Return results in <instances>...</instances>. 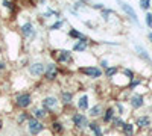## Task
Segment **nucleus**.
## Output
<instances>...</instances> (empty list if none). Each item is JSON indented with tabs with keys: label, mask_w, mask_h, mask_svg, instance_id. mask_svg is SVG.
<instances>
[{
	"label": "nucleus",
	"mask_w": 152,
	"mask_h": 136,
	"mask_svg": "<svg viewBox=\"0 0 152 136\" xmlns=\"http://www.w3.org/2000/svg\"><path fill=\"white\" fill-rule=\"evenodd\" d=\"M79 71L82 74H85V76H88V77H93V79L102 76V71H100L97 67H85V68H81Z\"/></svg>",
	"instance_id": "nucleus-1"
},
{
	"label": "nucleus",
	"mask_w": 152,
	"mask_h": 136,
	"mask_svg": "<svg viewBox=\"0 0 152 136\" xmlns=\"http://www.w3.org/2000/svg\"><path fill=\"white\" fill-rule=\"evenodd\" d=\"M44 73H46V79L47 80H53L58 76V68H56L55 64H49V65H46Z\"/></svg>",
	"instance_id": "nucleus-2"
},
{
	"label": "nucleus",
	"mask_w": 152,
	"mask_h": 136,
	"mask_svg": "<svg viewBox=\"0 0 152 136\" xmlns=\"http://www.w3.org/2000/svg\"><path fill=\"white\" fill-rule=\"evenodd\" d=\"M43 130V124L38 119H35V118H32V119H29V132L32 133V135H37V133H40Z\"/></svg>",
	"instance_id": "nucleus-3"
},
{
	"label": "nucleus",
	"mask_w": 152,
	"mask_h": 136,
	"mask_svg": "<svg viewBox=\"0 0 152 136\" xmlns=\"http://www.w3.org/2000/svg\"><path fill=\"white\" fill-rule=\"evenodd\" d=\"M119 5H120V8H122V9L126 12V14H128V15H129V17H131L134 21H135V23H138V18H137L135 11H134V9H132L128 3H125V2H122V0H119Z\"/></svg>",
	"instance_id": "nucleus-4"
},
{
	"label": "nucleus",
	"mask_w": 152,
	"mask_h": 136,
	"mask_svg": "<svg viewBox=\"0 0 152 136\" xmlns=\"http://www.w3.org/2000/svg\"><path fill=\"white\" fill-rule=\"evenodd\" d=\"M31 101H32V98H31L29 94H21V95L17 97V104L20 107H28L31 104Z\"/></svg>",
	"instance_id": "nucleus-5"
},
{
	"label": "nucleus",
	"mask_w": 152,
	"mask_h": 136,
	"mask_svg": "<svg viewBox=\"0 0 152 136\" xmlns=\"http://www.w3.org/2000/svg\"><path fill=\"white\" fill-rule=\"evenodd\" d=\"M44 70L46 67L43 64H34L29 67V73L34 74V76H41V74H44Z\"/></svg>",
	"instance_id": "nucleus-6"
},
{
	"label": "nucleus",
	"mask_w": 152,
	"mask_h": 136,
	"mask_svg": "<svg viewBox=\"0 0 152 136\" xmlns=\"http://www.w3.org/2000/svg\"><path fill=\"white\" fill-rule=\"evenodd\" d=\"M43 106L46 109H55L58 106V100L55 97H46L44 100H43Z\"/></svg>",
	"instance_id": "nucleus-7"
},
{
	"label": "nucleus",
	"mask_w": 152,
	"mask_h": 136,
	"mask_svg": "<svg viewBox=\"0 0 152 136\" xmlns=\"http://www.w3.org/2000/svg\"><path fill=\"white\" fill-rule=\"evenodd\" d=\"M21 33L24 36H34L35 35V30H34V26L31 23H26V24H23L21 26Z\"/></svg>",
	"instance_id": "nucleus-8"
},
{
	"label": "nucleus",
	"mask_w": 152,
	"mask_h": 136,
	"mask_svg": "<svg viewBox=\"0 0 152 136\" xmlns=\"http://www.w3.org/2000/svg\"><path fill=\"white\" fill-rule=\"evenodd\" d=\"M73 122L78 127H84V126H87V118L82 115V114H76L75 117H73Z\"/></svg>",
	"instance_id": "nucleus-9"
},
{
	"label": "nucleus",
	"mask_w": 152,
	"mask_h": 136,
	"mask_svg": "<svg viewBox=\"0 0 152 136\" xmlns=\"http://www.w3.org/2000/svg\"><path fill=\"white\" fill-rule=\"evenodd\" d=\"M131 106L135 107V109L142 107V106H143V97H140V95H134V97L131 98Z\"/></svg>",
	"instance_id": "nucleus-10"
},
{
	"label": "nucleus",
	"mask_w": 152,
	"mask_h": 136,
	"mask_svg": "<svg viewBox=\"0 0 152 136\" xmlns=\"http://www.w3.org/2000/svg\"><path fill=\"white\" fill-rule=\"evenodd\" d=\"M78 107H79L81 110H85V109L88 107V97H87V95H82V97L79 98V103H78Z\"/></svg>",
	"instance_id": "nucleus-11"
},
{
	"label": "nucleus",
	"mask_w": 152,
	"mask_h": 136,
	"mask_svg": "<svg viewBox=\"0 0 152 136\" xmlns=\"http://www.w3.org/2000/svg\"><path fill=\"white\" fill-rule=\"evenodd\" d=\"M73 50L75 52H84V50H87V41H79V42H76L75 44V47H73Z\"/></svg>",
	"instance_id": "nucleus-12"
},
{
	"label": "nucleus",
	"mask_w": 152,
	"mask_h": 136,
	"mask_svg": "<svg viewBox=\"0 0 152 136\" xmlns=\"http://www.w3.org/2000/svg\"><path fill=\"white\" fill-rule=\"evenodd\" d=\"M72 56H70V52H59V56H58V60L59 62H67V60H70Z\"/></svg>",
	"instance_id": "nucleus-13"
},
{
	"label": "nucleus",
	"mask_w": 152,
	"mask_h": 136,
	"mask_svg": "<svg viewBox=\"0 0 152 136\" xmlns=\"http://www.w3.org/2000/svg\"><path fill=\"white\" fill-rule=\"evenodd\" d=\"M137 126L138 127H146V126H149V118L148 117H140L137 119Z\"/></svg>",
	"instance_id": "nucleus-14"
},
{
	"label": "nucleus",
	"mask_w": 152,
	"mask_h": 136,
	"mask_svg": "<svg viewBox=\"0 0 152 136\" xmlns=\"http://www.w3.org/2000/svg\"><path fill=\"white\" fill-rule=\"evenodd\" d=\"M62 103L64 104L72 103V92H62Z\"/></svg>",
	"instance_id": "nucleus-15"
},
{
	"label": "nucleus",
	"mask_w": 152,
	"mask_h": 136,
	"mask_svg": "<svg viewBox=\"0 0 152 136\" xmlns=\"http://www.w3.org/2000/svg\"><path fill=\"white\" fill-rule=\"evenodd\" d=\"M116 73H117V68H116V67H108V68H105V74H107V77H113Z\"/></svg>",
	"instance_id": "nucleus-16"
},
{
	"label": "nucleus",
	"mask_w": 152,
	"mask_h": 136,
	"mask_svg": "<svg viewBox=\"0 0 152 136\" xmlns=\"http://www.w3.org/2000/svg\"><path fill=\"white\" fill-rule=\"evenodd\" d=\"M123 132H125L126 136H131L132 132H134V127H132L131 124H123Z\"/></svg>",
	"instance_id": "nucleus-17"
},
{
	"label": "nucleus",
	"mask_w": 152,
	"mask_h": 136,
	"mask_svg": "<svg viewBox=\"0 0 152 136\" xmlns=\"http://www.w3.org/2000/svg\"><path fill=\"white\" fill-rule=\"evenodd\" d=\"M90 127H91V130L96 133V136H102V132H100V129H99L97 124H94V122H93V124H90Z\"/></svg>",
	"instance_id": "nucleus-18"
},
{
	"label": "nucleus",
	"mask_w": 152,
	"mask_h": 136,
	"mask_svg": "<svg viewBox=\"0 0 152 136\" xmlns=\"http://www.w3.org/2000/svg\"><path fill=\"white\" fill-rule=\"evenodd\" d=\"M34 115H35L37 118H44V117H46V110H43V109H37L35 112H34Z\"/></svg>",
	"instance_id": "nucleus-19"
},
{
	"label": "nucleus",
	"mask_w": 152,
	"mask_h": 136,
	"mask_svg": "<svg viewBox=\"0 0 152 136\" xmlns=\"http://www.w3.org/2000/svg\"><path fill=\"white\" fill-rule=\"evenodd\" d=\"M149 6H151V0H140V8L142 9H149Z\"/></svg>",
	"instance_id": "nucleus-20"
},
{
	"label": "nucleus",
	"mask_w": 152,
	"mask_h": 136,
	"mask_svg": "<svg viewBox=\"0 0 152 136\" xmlns=\"http://www.w3.org/2000/svg\"><path fill=\"white\" fill-rule=\"evenodd\" d=\"M90 114H91L93 117H97V115H100V106H94V107L90 110Z\"/></svg>",
	"instance_id": "nucleus-21"
},
{
	"label": "nucleus",
	"mask_w": 152,
	"mask_h": 136,
	"mask_svg": "<svg viewBox=\"0 0 152 136\" xmlns=\"http://www.w3.org/2000/svg\"><path fill=\"white\" fill-rule=\"evenodd\" d=\"M113 112H114L113 109H108L107 112H105V115H104V119H105V121H110V119L113 118Z\"/></svg>",
	"instance_id": "nucleus-22"
},
{
	"label": "nucleus",
	"mask_w": 152,
	"mask_h": 136,
	"mask_svg": "<svg viewBox=\"0 0 152 136\" xmlns=\"http://www.w3.org/2000/svg\"><path fill=\"white\" fill-rule=\"evenodd\" d=\"M61 26H62V21H58V23L53 24V26H50V30H58Z\"/></svg>",
	"instance_id": "nucleus-23"
},
{
	"label": "nucleus",
	"mask_w": 152,
	"mask_h": 136,
	"mask_svg": "<svg viewBox=\"0 0 152 136\" xmlns=\"http://www.w3.org/2000/svg\"><path fill=\"white\" fill-rule=\"evenodd\" d=\"M146 24L149 27H152V14H148L146 15Z\"/></svg>",
	"instance_id": "nucleus-24"
},
{
	"label": "nucleus",
	"mask_w": 152,
	"mask_h": 136,
	"mask_svg": "<svg viewBox=\"0 0 152 136\" xmlns=\"http://www.w3.org/2000/svg\"><path fill=\"white\" fill-rule=\"evenodd\" d=\"M3 6H5V8H8V9H12V3H11V2H8V0H3Z\"/></svg>",
	"instance_id": "nucleus-25"
},
{
	"label": "nucleus",
	"mask_w": 152,
	"mask_h": 136,
	"mask_svg": "<svg viewBox=\"0 0 152 136\" xmlns=\"http://www.w3.org/2000/svg\"><path fill=\"white\" fill-rule=\"evenodd\" d=\"M114 122H116V126H120V127H123V124H125L122 119H114Z\"/></svg>",
	"instance_id": "nucleus-26"
},
{
	"label": "nucleus",
	"mask_w": 152,
	"mask_h": 136,
	"mask_svg": "<svg viewBox=\"0 0 152 136\" xmlns=\"http://www.w3.org/2000/svg\"><path fill=\"white\" fill-rule=\"evenodd\" d=\"M125 74H126V76H128L129 79H132V76H134L132 71H129V70H125Z\"/></svg>",
	"instance_id": "nucleus-27"
},
{
	"label": "nucleus",
	"mask_w": 152,
	"mask_h": 136,
	"mask_svg": "<svg viewBox=\"0 0 152 136\" xmlns=\"http://www.w3.org/2000/svg\"><path fill=\"white\" fill-rule=\"evenodd\" d=\"M100 65H102L104 68H108L110 65H108V60H102V62H100Z\"/></svg>",
	"instance_id": "nucleus-28"
},
{
	"label": "nucleus",
	"mask_w": 152,
	"mask_h": 136,
	"mask_svg": "<svg viewBox=\"0 0 152 136\" xmlns=\"http://www.w3.org/2000/svg\"><path fill=\"white\" fill-rule=\"evenodd\" d=\"M53 129H55V130H61V124H58V122H55V124H53Z\"/></svg>",
	"instance_id": "nucleus-29"
},
{
	"label": "nucleus",
	"mask_w": 152,
	"mask_h": 136,
	"mask_svg": "<svg viewBox=\"0 0 152 136\" xmlns=\"http://www.w3.org/2000/svg\"><path fill=\"white\" fill-rule=\"evenodd\" d=\"M148 38H149V41H151V42H152V32H151V33H149V35H148Z\"/></svg>",
	"instance_id": "nucleus-30"
},
{
	"label": "nucleus",
	"mask_w": 152,
	"mask_h": 136,
	"mask_svg": "<svg viewBox=\"0 0 152 136\" xmlns=\"http://www.w3.org/2000/svg\"><path fill=\"white\" fill-rule=\"evenodd\" d=\"M3 68H5V64H3V62H0V70H3Z\"/></svg>",
	"instance_id": "nucleus-31"
},
{
	"label": "nucleus",
	"mask_w": 152,
	"mask_h": 136,
	"mask_svg": "<svg viewBox=\"0 0 152 136\" xmlns=\"http://www.w3.org/2000/svg\"><path fill=\"white\" fill-rule=\"evenodd\" d=\"M0 127H2V121H0Z\"/></svg>",
	"instance_id": "nucleus-32"
}]
</instances>
